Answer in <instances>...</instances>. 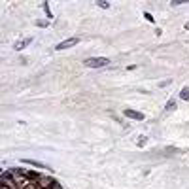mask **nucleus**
Instances as JSON below:
<instances>
[{"label":"nucleus","mask_w":189,"mask_h":189,"mask_svg":"<svg viewBox=\"0 0 189 189\" xmlns=\"http://www.w3.org/2000/svg\"><path fill=\"white\" fill-rule=\"evenodd\" d=\"M99 6L100 8H110V2H104V0H102V2H99Z\"/></svg>","instance_id":"nucleus-10"},{"label":"nucleus","mask_w":189,"mask_h":189,"mask_svg":"<svg viewBox=\"0 0 189 189\" xmlns=\"http://www.w3.org/2000/svg\"><path fill=\"white\" fill-rule=\"evenodd\" d=\"M23 163H27V164H32V167H36V168H44V170H49V167H47L45 163H40V161H34V159H25Z\"/></svg>","instance_id":"nucleus-5"},{"label":"nucleus","mask_w":189,"mask_h":189,"mask_svg":"<svg viewBox=\"0 0 189 189\" xmlns=\"http://www.w3.org/2000/svg\"><path fill=\"white\" fill-rule=\"evenodd\" d=\"M123 113H125L127 117H131V119H138V121H142V119H144V113L134 112V110H123Z\"/></svg>","instance_id":"nucleus-4"},{"label":"nucleus","mask_w":189,"mask_h":189,"mask_svg":"<svg viewBox=\"0 0 189 189\" xmlns=\"http://www.w3.org/2000/svg\"><path fill=\"white\" fill-rule=\"evenodd\" d=\"M78 42H80L78 38H68V40H64V42H61V44H59V45L55 47V49H57V51H62V49H68V47H72V45H76Z\"/></svg>","instance_id":"nucleus-2"},{"label":"nucleus","mask_w":189,"mask_h":189,"mask_svg":"<svg viewBox=\"0 0 189 189\" xmlns=\"http://www.w3.org/2000/svg\"><path fill=\"white\" fill-rule=\"evenodd\" d=\"M185 29H187V30H189V25H185Z\"/></svg>","instance_id":"nucleus-11"},{"label":"nucleus","mask_w":189,"mask_h":189,"mask_svg":"<svg viewBox=\"0 0 189 189\" xmlns=\"http://www.w3.org/2000/svg\"><path fill=\"white\" fill-rule=\"evenodd\" d=\"M167 110H168V112H170V110H176V102H174V100H168V102H167Z\"/></svg>","instance_id":"nucleus-7"},{"label":"nucleus","mask_w":189,"mask_h":189,"mask_svg":"<svg viewBox=\"0 0 189 189\" xmlns=\"http://www.w3.org/2000/svg\"><path fill=\"white\" fill-rule=\"evenodd\" d=\"M180 99H183V100H187V102H189V87H183V89H182Z\"/></svg>","instance_id":"nucleus-6"},{"label":"nucleus","mask_w":189,"mask_h":189,"mask_svg":"<svg viewBox=\"0 0 189 189\" xmlns=\"http://www.w3.org/2000/svg\"><path fill=\"white\" fill-rule=\"evenodd\" d=\"M144 15H146V19H148L150 23H155V19H153V15H151V13H148V12H146Z\"/></svg>","instance_id":"nucleus-8"},{"label":"nucleus","mask_w":189,"mask_h":189,"mask_svg":"<svg viewBox=\"0 0 189 189\" xmlns=\"http://www.w3.org/2000/svg\"><path fill=\"white\" fill-rule=\"evenodd\" d=\"M146 144V136H140L138 138V146H144Z\"/></svg>","instance_id":"nucleus-9"},{"label":"nucleus","mask_w":189,"mask_h":189,"mask_svg":"<svg viewBox=\"0 0 189 189\" xmlns=\"http://www.w3.org/2000/svg\"><path fill=\"white\" fill-rule=\"evenodd\" d=\"M32 40H34V38H32V36H29V38H23V40H19V42H15L13 49H17V51H19V49H25L27 45H30V44H32Z\"/></svg>","instance_id":"nucleus-3"},{"label":"nucleus","mask_w":189,"mask_h":189,"mask_svg":"<svg viewBox=\"0 0 189 189\" xmlns=\"http://www.w3.org/2000/svg\"><path fill=\"white\" fill-rule=\"evenodd\" d=\"M108 64H110V59H106V57H93V59L85 61V66H89V68H102Z\"/></svg>","instance_id":"nucleus-1"}]
</instances>
